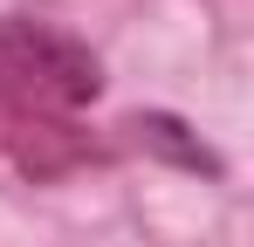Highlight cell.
Here are the masks:
<instances>
[{
    "label": "cell",
    "mask_w": 254,
    "mask_h": 247,
    "mask_svg": "<svg viewBox=\"0 0 254 247\" xmlns=\"http://www.w3.org/2000/svg\"><path fill=\"white\" fill-rule=\"evenodd\" d=\"M124 137L144 151V144H158V151H172V158L186 165V172H220V158H213L199 137H186V124H172V117H130L124 124Z\"/></svg>",
    "instance_id": "7a4b0ae2"
},
{
    "label": "cell",
    "mask_w": 254,
    "mask_h": 247,
    "mask_svg": "<svg viewBox=\"0 0 254 247\" xmlns=\"http://www.w3.org/2000/svg\"><path fill=\"white\" fill-rule=\"evenodd\" d=\"M103 89V62L76 35L0 14V151L28 179H62L103 158V137L83 130V110Z\"/></svg>",
    "instance_id": "6da1fadb"
}]
</instances>
